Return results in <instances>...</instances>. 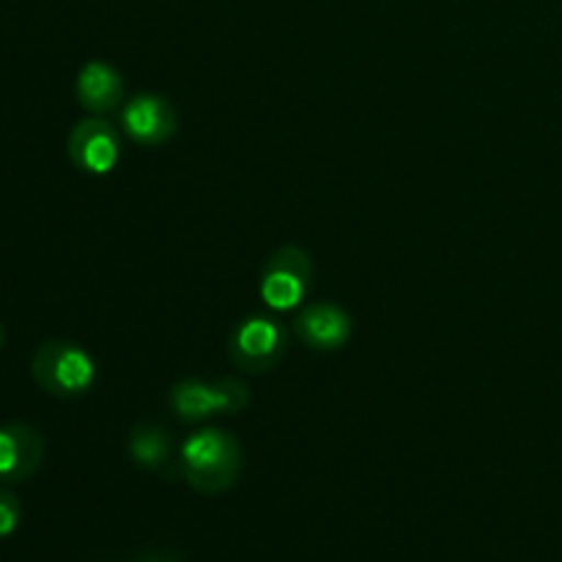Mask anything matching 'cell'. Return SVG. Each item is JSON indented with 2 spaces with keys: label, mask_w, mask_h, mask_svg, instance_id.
Masks as SVG:
<instances>
[{
  "label": "cell",
  "mask_w": 562,
  "mask_h": 562,
  "mask_svg": "<svg viewBox=\"0 0 562 562\" xmlns=\"http://www.w3.org/2000/svg\"><path fill=\"white\" fill-rule=\"evenodd\" d=\"M176 470L198 494H223L241 472V445L225 428H203L181 445Z\"/></svg>",
  "instance_id": "1"
},
{
  "label": "cell",
  "mask_w": 562,
  "mask_h": 562,
  "mask_svg": "<svg viewBox=\"0 0 562 562\" xmlns=\"http://www.w3.org/2000/svg\"><path fill=\"white\" fill-rule=\"evenodd\" d=\"M33 382L55 398H77L97 382L93 357L71 340H44L31 360Z\"/></svg>",
  "instance_id": "2"
},
{
  "label": "cell",
  "mask_w": 562,
  "mask_h": 562,
  "mask_svg": "<svg viewBox=\"0 0 562 562\" xmlns=\"http://www.w3.org/2000/svg\"><path fill=\"white\" fill-rule=\"evenodd\" d=\"M313 283L311 252L285 245L267 258L261 269V300L272 311H294Z\"/></svg>",
  "instance_id": "3"
},
{
  "label": "cell",
  "mask_w": 562,
  "mask_h": 562,
  "mask_svg": "<svg viewBox=\"0 0 562 562\" xmlns=\"http://www.w3.org/2000/svg\"><path fill=\"white\" fill-rule=\"evenodd\" d=\"M285 329L267 316H250L231 333L228 355L236 368L247 373H261L278 366L285 355Z\"/></svg>",
  "instance_id": "4"
},
{
  "label": "cell",
  "mask_w": 562,
  "mask_h": 562,
  "mask_svg": "<svg viewBox=\"0 0 562 562\" xmlns=\"http://www.w3.org/2000/svg\"><path fill=\"white\" fill-rule=\"evenodd\" d=\"M66 154H69L71 165L80 168L82 173L104 176L119 165L121 137L113 124L93 115V119L75 124V130L69 132V140H66Z\"/></svg>",
  "instance_id": "5"
},
{
  "label": "cell",
  "mask_w": 562,
  "mask_h": 562,
  "mask_svg": "<svg viewBox=\"0 0 562 562\" xmlns=\"http://www.w3.org/2000/svg\"><path fill=\"white\" fill-rule=\"evenodd\" d=\"M121 126L137 146H162L179 130L176 108L159 93H137L121 110Z\"/></svg>",
  "instance_id": "6"
},
{
  "label": "cell",
  "mask_w": 562,
  "mask_h": 562,
  "mask_svg": "<svg viewBox=\"0 0 562 562\" xmlns=\"http://www.w3.org/2000/svg\"><path fill=\"white\" fill-rule=\"evenodd\" d=\"M44 461V437L36 426L27 423H5L0 426V483L27 481L36 475Z\"/></svg>",
  "instance_id": "7"
},
{
  "label": "cell",
  "mask_w": 562,
  "mask_h": 562,
  "mask_svg": "<svg viewBox=\"0 0 562 562\" xmlns=\"http://www.w3.org/2000/svg\"><path fill=\"white\" fill-rule=\"evenodd\" d=\"M351 316L335 302H313L305 305L294 318L296 338L313 351H338L351 338Z\"/></svg>",
  "instance_id": "8"
},
{
  "label": "cell",
  "mask_w": 562,
  "mask_h": 562,
  "mask_svg": "<svg viewBox=\"0 0 562 562\" xmlns=\"http://www.w3.org/2000/svg\"><path fill=\"white\" fill-rule=\"evenodd\" d=\"M77 102L93 115H108L124 104V77L108 60H88L77 75Z\"/></svg>",
  "instance_id": "9"
},
{
  "label": "cell",
  "mask_w": 562,
  "mask_h": 562,
  "mask_svg": "<svg viewBox=\"0 0 562 562\" xmlns=\"http://www.w3.org/2000/svg\"><path fill=\"white\" fill-rule=\"evenodd\" d=\"M168 404L181 423H203L212 415H220L214 384L203 382V379H184V382L173 384Z\"/></svg>",
  "instance_id": "10"
},
{
  "label": "cell",
  "mask_w": 562,
  "mask_h": 562,
  "mask_svg": "<svg viewBox=\"0 0 562 562\" xmlns=\"http://www.w3.org/2000/svg\"><path fill=\"white\" fill-rule=\"evenodd\" d=\"M126 448H130V459L143 470H162L176 453L170 434L162 426H154V423L132 428Z\"/></svg>",
  "instance_id": "11"
},
{
  "label": "cell",
  "mask_w": 562,
  "mask_h": 562,
  "mask_svg": "<svg viewBox=\"0 0 562 562\" xmlns=\"http://www.w3.org/2000/svg\"><path fill=\"white\" fill-rule=\"evenodd\" d=\"M214 384V395H217V412L220 415H239L250 404V387L241 379L223 376Z\"/></svg>",
  "instance_id": "12"
},
{
  "label": "cell",
  "mask_w": 562,
  "mask_h": 562,
  "mask_svg": "<svg viewBox=\"0 0 562 562\" xmlns=\"http://www.w3.org/2000/svg\"><path fill=\"white\" fill-rule=\"evenodd\" d=\"M22 521V503L14 492L0 488V538L14 536Z\"/></svg>",
  "instance_id": "13"
},
{
  "label": "cell",
  "mask_w": 562,
  "mask_h": 562,
  "mask_svg": "<svg viewBox=\"0 0 562 562\" xmlns=\"http://www.w3.org/2000/svg\"><path fill=\"white\" fill-rule=\"evenodd\" d=\"M135 562H181V558H176V554L170 552H154V554H143V558H137Z\"/></svg>",
  "instance_id": "14"
},
{
  "label": "cell",
  "mask_w": 562,
  "mask_h": 562,
  "mask_svg": "<svg viewBox=\"0 0 562 562\" xmlns=\"http://www.w3.org/2000/svg\"><path fill=\"white\" fill-rule=\"evenodd\" d=\"M3 346H5V327L0 324V351H3Z\"/></svg>",
  "instance_id": "15"
}]
</instances>
